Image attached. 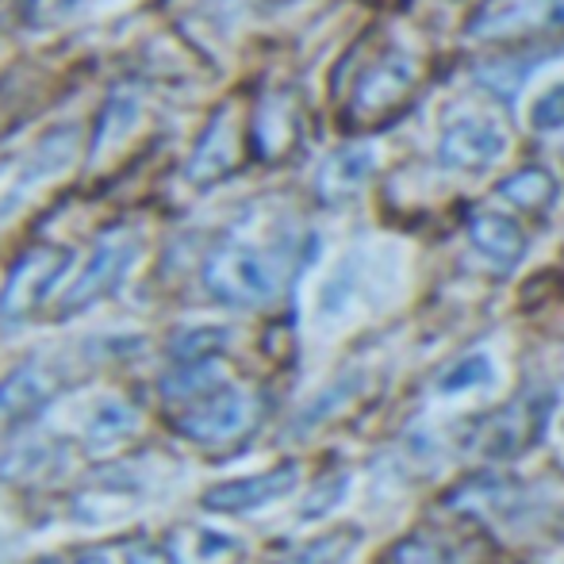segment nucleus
<instances>
[{"label": "nucleus", "instance_id": "obj_1", "mask_svg": "<svg viewBox=\"0 0 564 564\" xmlns=\"http://www.w3.org/2000/svg\"><path fill=\"white\" fill-rule=\"evenodd\" d=\"M276 269L258 246L224 242L204 261V289L230 307H261L276 296Z\"/></svg>", "mask_w": 564, "mask_h": 564}, {"label": "nucleus", "instance_id": "obj_2", "mask_svg": "<svg viewBox=\"0 0 564 564\" xmlns=\"http://www.w3.org/2000/svg\"><path fill=\"white\" fill-rule=\"evenodd\" d=\"M258 419V403L235 384H216L212 392L196 395L193 403L181 408V415L173 419L185 438L200 442V446H227V442L242 438Z\"/></svg>", "mask_w": 564, "mask_h": 564}, {"label": "nucleus", "instance_id": "obj_3", "mask_svg": "<svg viewBox=\"0 0 564 564\" xmlns=\"http://www.w3.org/2000/svg\"><path fill=\"white\" fill-rule=\"evenodd\" d=\"M564 28V0H488L468 20V35L480 43H507Z\"/></svg>", "mask_w": 564, "mask_h": 564}, {"label": "nucleus", "instance_id": "obj_4", "mask_svg": "<svg viewBox=\"0 0 564 564\" xmlns=\"http://www.w3.org/2000/svg\"><path fill=\"white\" fill-rule=\"evenodd\" d=\"M74 253L62 250V246H35L15 261L12 276L4 284V296H0V315L8 323L28 319L46 296H51L54 281H62V273L69 269Z\"/></svg>", "mask_w": 564, "mask_h": 564}, {"label": "nucleus", "instance_id": "obj_5", "mask_svg": "<svg viewBox=\"0 0 564 564\" xmlns=\"http://www.w3.org/2000/svg\"><path fill=\"white\" fill-rule=\"evenodd\" d=\"M550 395H522V400L507 403L499 415H491L488 423L476 434V449L491 460H507L519 457L534 446L545 434V423H550Z\"/></svg>", "mask_w": 564, "mask_h": 564}, {"label": "nucleus", "instance_id": "obj_6", "mask_svg": "<svg viewBox=\"0 0 564 564\" xmlns=\"http://www.w3.org/2000/svg\"><path fill=\"white\" fill-rule=\"evenodd\" d=\"M134 258H139V238L134 235L112 230V235L100 238L93 258L85 261L82 276H77L74 289L66 292V300H62V315H74V312H82V307L105 300L108 292H116L119 281L127 276V269L134 265Z\"/></svg>", "mask_w": 564, "mask_h": 564}, {"label": "nucleus", "instance_id": "obj_7", "mask_svg": "<svg viewBox=\"0 0 564 564\" xmlns=\"http://www.w3.org/2000/svg\"><path fill=\"white\" fill-rule=\"evenodd\" d=\"M415 77H419V69L408 54H400V51L384 54V58L372 62L361 74V82H357L354 116L369 119V123H380V119L395 116L403 108V100L411 97V89H415Z\"/></svg>", "mask_w": 564, "mask_h": 564}, {"label": "nucleus", "instance_id": "obj_8", "mask_svg": "<svg viewBox=\"0 0 564 564\" xmlns=\"http://www.w3.org/2000/svg\"><path fill=\"white\" fill-rule=\"evenodd\" d=\"M507 154V134L499 123L484 116H460L442 131L438 139V158L442 165L460 173H480L491 170L499 158Z\"/></svg>", "mask_w": 564, "mask_h": 564}, {"label": "nucleus", "instance_id": "obj_9", "mask_svg": "<svg viewBox=\"0 0 564 564\" xmlns=\"http://www.w3.org/2000/svg\"><path fill=\"white\" fill-rule=\"evenodd\" d=\"M292 488H296V465H281V468H273V473L216 484V488L204 491L200 503L219 514H242V511H253V507L273 503V499H281L284 491H292Z\"/></svg>", "mask_w": 564, "mask_h": 564}, {"label": "nucleus", "instance_id": "obj_10", "mask_svg": "<svg viewBox=\"0 0 564 564\" xmlns=\"http://www.w3.org/2000/svg\"><path fill=\"white\" fill-rule=\"evenodd\" d=\"M54 395V372L43 361H28L0 384V431L31 419Z\"/></svg>", "mask_w": 564, "mask_h": 564}, {"label": "nucleus", "instance_id": "obj_11", "mask_svg": "<svg viewBox=\"0 0 564 564\" xmlns=\"http://www.w3.org/2000/svg\"><path fill=\"white\" fill-rule=\"evenodd\" d=\"M468 238H473V246L484 258H491L503 269L519 265L522 253H527V235H522V227L514 224V219L499 216V212H473V216H468Z\"/></svg>", "mask_w": 564, "mask_h": 564}, {"label": "nucleus", "instance_id": "obj_12", "mask_svg": "<svg viewBox=\"0 0 564 564\" xmlns=\"http://www.w3.org/2000/svg\"><path fill=\"white\" fill-rule=\"evenodd\" d=\"M238 162V139L235 127H230V112H219L216 123L208 127L204 142L196 147L193 162H188V177L200 181V185H212V181L227 177Z\"/></svg>", "mask_w": 564, "mask_h": 564}, {"label": "nucleus", "instance_id": "obj_13", "mask_svg": "<svg viewBox=\"0 0 564 564\" xmlns=\"http://www.w3.org/2000/svg\"><path fill=\"white\" fill-rule=\"evenodd\" d=\"M372 165H377V158H372L369 147H346L338 154H330L319 170V181H315L319 196L323 200H346V196H354L369 181Z\"/></svg>", "mask_w": 564, "mask_h": 564}, {"label": "nucleus", "instance_id": "obj_14", "mask_svg": "<svg viewBox=\"0 0 564 564\" xmlns=\"http://www.w3.org/2000/svg\"><path fill=\"white\" fill-rule=\"evenodd\" d=\"M253 139H258V150L265 158H281L296 147L300 139V116L296 105L289 97H265L258 108V119H253Z\"/></svg>", "mask_w": 564, "mask_h": 564}, {"label": "nucleus", "instance_id": "obj_15", "mask_svg": "<svg viewBox=\"0 0 564 564\" xmlns=\"http://www.w3.org/2000/svg\"><path fill=\"white\" fill-rule=\"evenodd\" d=\"M496 193L503 196L507 204H514V208L530 212V216H542V212L557 200V181H553V173L542 170V165H527V170L499 181Z\"/></svg>", "mask_w": 564, "mask_h": 564}, {"label": "nucleus", "instance_id": "obj_16", "mask_svg": "<svg viewBox=\"0 0 564 564\" xmlns=\"http://www.w3.org/2000/svg\"><path fill=\"white\" fill-rule=\"evenodd\" d=\"M139 431V411L123 400H105L97 403V411L89 415V426H85V438L93 446H119L131 434Z\"/></svg>", "mask_w": 564, "mask_h": 564}, {"label": "nucleus", "instance_id": "obj_17", "mask_svg": "<svg viewBox=\"0 0 564 564\" xmlns=\"http://www.w3.org/2000/svg\"><path fill=\"white\" fill-rule=\"evenodd\" d=\"M491 380V361L484 354H473L465 361H457L453 369L442 377V392L453 395V392H465V388H476V384H488Z\"/></svg>", "mask_w": 564, "mask_h": 564}, {"label": "nucleus", "instance_id": "obj_18", "mask_svg": "<svg viewBox=\"0 0 564 564\" xmlns=\"http://www.w3.org/2000/svg\"><path fill=\"white\" fill-rule=\"evenodd\" d=\"M224 346H227L224 330L200 327V330H188V335H181L173 341V357H177V361H200V357H216Z\"/></svg>", "mask_w": 564, "mask_h": 564}, {"label": "nucleus", "instance_id": "obj_19", "mask_svg": "<svg viewBox=\"0 0 564 564\" xmlns=\"http://www.w3.org/2000/svg\"><path fill=\"white\" fill-rule=\"evenodd\" d=\"M530 127L534 131H564V82L534 100L530 108Z\"/></svg>", "mask_w": 564, "mask_h": 564}, {"label": "nucleus", "instance_id": "obj_20", "mask_svg": "<svg viewBox=\"0 0 564 564\" xmlns=\"http://www.w3.org/2000/svg\"><path fill=\"white\" fill-rule=\"evenodd\" d=\"M392 564H449V557L431 538H403L392 550Z\"/></svg>", "mask_w": 564, "mask_h": 564}, {"label": "nucleus", "instance_id": "obj_21", "mask_svg": "<svg viewBox=\"0 0 564 564\" xmlns=\"http://www.w3.org/2000/svg\"><path fill=\"white\" fill-rule=\"evenodd\" d=\"M346 550H349V534L341 530V534H330V538H319V542H312L307 550H300L296 557H289L284 564H330V561H338Z\"/></svg>", "mask_w": 564, "mask_h": 564}, {"label": "nucleus", "instance_id": "obj_22", "mask_svg": "<svg viewBox=\"0 0 564 564\" xmlns=\"http://www.w3.org/2000/svg\"><path fill=\"white\" fill-rule=\"evenodd\" d=\"M341 491H346V476H335V484H323L319 491H312V499L304 503V519H315V514H323L330 503H338Z\"/></svg>", "mask_w": 564, "mask_h": 564}, {"label": "nucleus", "instance_id": "obj_23", "mask_svg": "<svg viewBox=\"0 0 564 564\" xmlns=\"http://www.w3.org/2000/svg\"><path fill=\"white\" fill-rule=\"evenodd\" d=\"M131 564H165V557H162V550L147 545V550H131Z\"/></svg>", "mask_w": 564, "mask_h": 564}, {"label": "nucleus", "instance_id": "obj_24", "mask_svg": "<svg viewBox=\"0 0 564 564\" xmlns=\"http://www.w3.org/2000/svg\"><path fill=\"white\" fill-rule=\"evenodd\" d=\"M77 564H108V557H105V553H85Z\"/></svg>", "mask_w": 564, "mask_h": 564}, {"label": "nucleus", "instance_id": "obj_25", "mask_svg": "<svg viewBox=\"0 0 564 564\" xmlns=\"http://www.w3.org/2000/svg\"><path fill=\"white\" fill-rule=\"evenodd\" d=\"M46 564H51V561H46Z\"/></svg>", "mask_w": 564, "mask_h": 564}]
</instances>
